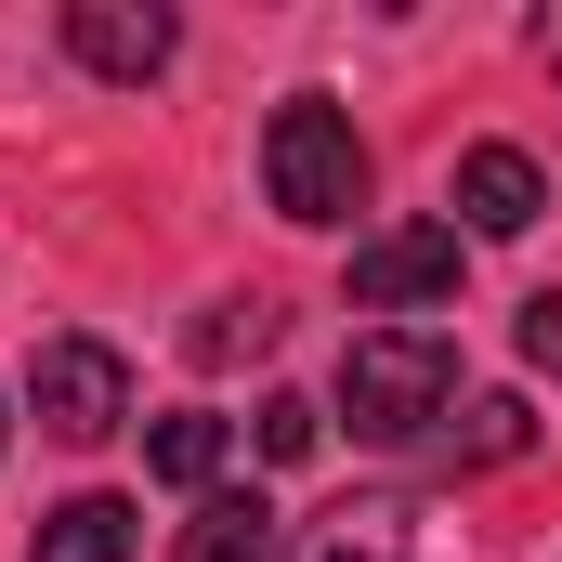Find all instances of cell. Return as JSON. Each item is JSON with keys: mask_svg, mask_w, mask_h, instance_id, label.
Instances as JSON below:
<instances>
[{"mask_svg": "<svg viewBox=\"0 0 562 562\" xmlns=\"http://www.w3.org/2000/svg\"><path fill=\"white\" fill-rule=\"evenodd\" d=\"M66 53H79L92 79H157V66L183 53V26H170L157 0H66Z\"/></svg>", "mask_w": 562, "mask_h": 562, "instance_id": "obj_5", "label": "cell"}, {"mask_svg": "<svg viewBox=\"0 0 562 562\" xmlns=\"http://www.w3.org/2000/svg\"><path fill=\"white\" fill-rule=\"evenodd\" d=\"M183 562H288V524L262 510V497H196V524H183Z\"/></svg>", "mask_w": 562, "mask_h": 562, "instance_id": "obj_7", "label": "cell"}, {"mask_svg": "<svg viewBox=\"0 0 562 562\" xmlns=\"http://www.w3.org/2000/svg\"><path fill=\"white\" fill-rule=\"evenodd\" d=\"M26 406H40V431H53V445H105V431L132 419V367H119L105 340H40Z\"/></svg>", "mask_w": 562, "mask_h": 562, "instance_id": "obj_3", "label": "cell"}, {"mask_svg": "<svg viewBox=\"0 0 562 562\" xmlns=\"http://www.w3.org/2000/svg\"><path fill=\"white\" fill-rule=\"evenodd\" d=\"M276 340V301H223V314H196V367H236V353H262Z\"/></svg>", "mask_w": 562, "mask_h": 562, "instance_id": "obj_11", "label": "cell"}, {"mask_svg": "<svg viewBox=\"0 0 562 562\" xmlns=\"http://www.w3.org/2000/svg\"><path fill=\"white\" fill-rule=\"evenodd\" d=\"M26 562H132V510H119V497H66Z\"/></svg>", "mask_w": 562, "mask_h": 562, "instance_id": "obj_10", "label": "cell"}, {"mask_svg": "<svg viewBox=\"0 0 562 562\" xmlns=\"http://www.w3.org/2000/svg\"><path fill=\"white\" fill-rule=\"evenodd\" d=\"M0 445H13V419H0Z\"/></svg>", "mask_w": 562, "mask_h": 562, "instance_id": "obj_14", "label": "cell"}, {"mask_svg": "<svg viewBox=\"0 0 562 562\" xmlns=\"http://www.w3.org/2000/svg\"><path fill=\"white\" fill-rule=\"evenodd\" d=\"M524 353L562 380V288H550V301H524Z\"/></svg>", "mask_w": 562, "mask_h": 562, "instance_id": "obj_13", "label": "cell"}, {"mask_svg": "<svg viewBox=\"0 0 562 562\" xmlns=\"http://www.w3.org/2000/svg\"><path fill=\"white\" fill-rule=\"evenodd\" d=\"M445 393H458V340H445V327H367V340L340 353V419L367 431V445L431 431Z\"/></svg>", "mask_w": 562, "mask_h": 562, "instance_id": "obj_1", "label": "cell"}, {"mask_svg": "<svg viewBox=\"0 0 562 562\" xmlns=\"http://www.w3.org/2000/svg\"><path fill=\"white\" fill-rule=\"evenodd\" d=\"M406 301H458V223H393L353 249V314H406Z\"/></svg>", "mask_w": 562, "mask_h": 562, "instance_id": "obj_4", "label": "cell"}, {"mask_svg": "<svg viewBox=\"0 0 562 562\" xmlns=\"http://www.w3.org/2000/svg\"><path fill=\"white\" fill-rule=\"evenodd\" d=\"M537 210H550V183H537L524 144H471V157H458V223H471V236H524Z\"/></svg>", "mask_w": 562, "mask_h": 562, "instance_id": "obj_6", "label": "cell"}, {"mask_svg": "<svg viewBox=\"0 0 562 562\" xmlns=\"http://www.w3.org/2000/svg\"><path fill=\"white\" fill-rule=\"evenodd\" d=\"M262 183H276L288 223H353V210H367V144H353V119H340L327 92L276 105V132H262Z\"/></svg>", "mask_w": 562, "mask_h": 562, "instance_id": "obj_2", "label": "cell"}, {"mask_svg": "<svg viewBox=\"0 0 562 562\" xmlns=\"http://www.w3.org/2000/svg\"><path fill=\"white\" fill-rule=\"evenodd\" d=\"M314 431H327V406L276 393V406H262V458H314Z\"/></svg>", "mask_w": 562, "mask_h": 562, "instance_id": "obj_12", "label": "cell"}, {"mask_svg": "<svg viewBox=\"0 0 562 562\" xmlns=\"http://www.w3.org/2000/svg\"><path fill=\"white\" fill-rule=\"evenodd\" d=\"M524 445H537L524 393H471V406H458V431H445V458H458V471H510Z\"/></svg>", "mask_w": 562, "mask_h": 562, "instance_id": "obj_9", "label": "cell"}, {"mask_svg": "<svg viewBox=\"0 0 562 562\" xmlns=\"http://www.w3.org/2000/svg\"><path fill=\"white\" fill-rule=\"evenodd\" d=\"M223 458H236V431L210 419V406H183V419L144 431V471H157V484H183V497H223Z\"/></svg>", "mask_w": 562, "mask_h": 562, "instance_id": "obj_8", "label": "cell"}]
</instances>
